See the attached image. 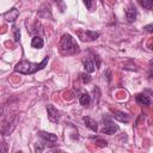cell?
Returning <instances> with one entry per match:
<instances>
[{
  "label": "cell",
  "mask_w": 153,
  "mask_h": 153,
  "mask_svg": "<svg viewBox=\"0 0 153 153\" xmlns=\"http://www.w3.org/2000/svg\"><path fill=\"white\" fill-rule=\"evenodd\" d=\"M49 61V56H45L41 62H37V63H33V62H30V61H26V60H23L20 62H18L14 67V72L17 73H20V74H25V75H29V74H33L41 69H43L47 63Z\"/></svg>",
  "instance_id": "obj_1"
},
{
  "label": "cell",
  "mask_w": 153,
  "mask_h": 153,
  "mask_svg": "<svg viewBox=\"0 0 153 153\" xmlns=\"http://www.w3.org/2000/svg\"><path fill=\"white\" fill-rule=\"evenodd\" d=\"M60 53L62 55H75L76 53H79V45L75 42V39L73 38L72 35L69 33H65L62 35L61 39H60Z\"/></svg>",
  "instance_id": "obj_2"
},
{
  "label": "cell",
  "mask_w": 153,
  "mask_h": 153,
  "mask_svg": "<svg viewBox=\"0 0 153 153\" xmlns=\"http://www.w3.org/2000/svg\"><path fill=\"white\" fill-rule=\"evenodd\" d=\"M103 128L100 129L102 134H108V135H112L118 130V126L114 123V121L111 120L110 116L108 115H103Z\"/></svg>",
  "instance_id": "obj_3"
},
{
  "label": "cell",
  "mask_w": 153,
  "mask_h": 153,
  "mask_svg": "<svg viewBox=\"0 0 153 153\" xmlns=\"http://www.w3.org/2000/svg\"><path fill=\"white\" fill-rule=\"evenodd\" d=\"M18 120H19V116L14 115L11 118H8V121H4L2 122V127H1L2 135H10L13 131V129L16 128V126L18 123Z\"/></svg>",
  "instance_id": "obj_4"
},
{
  "label": "cell",
  "mask_w": 153,
  "mask_h": 153,
  "mask_svg": "<svg viewBox=\"0 0 153 153\" xmlns=\"http://www.w3.org/2000/svg\"><path fill=\"white\" fill-rule=\"evenodd\" d=\"M78 36L82 42H92L96 41L100 33L97 31H92V30H78Z\"/></svg>",
  "instance_id": "obj_5"
},
{
  "label": "cell",
  "mask_w": 153,
  "mask_h": 153,
  "mask_svg": "<svg viewBox=\"0 0 153 153\" xmlns=\"http://www.w3.org/2000/svg\"><path fill=\"white\" fill-rule=\"evenodd\" d=\"M47 114H48V118L51 121V122H57L59 118H60V111L53 105V104H48L47 105Z\"/></svg>",
  "instance_id": "obj_6"
},
{
  "label": "cell",
  "mask_w": 153,
  "mask_h": 153,
  "mask_svg": "<svg viewBox=\"0 0 153 153\" xmlns=\"http://www.w3.org/2000/svg\"><path fill=\"white\" fill-rule=\"evenodd\" d=\"M18 16H19V11H18L16 7H12L11 10H8L7 12H5V13L2 14V17H4L8 23H13V22L18 18Z\"/></svg>",
  "instance_id": "obj_7"
},
{
  "label": "cell",
  "mask_w": 153,
  "mask_h": 153,
  "mask_svg": "<svg viewBox=\"0 0 153 153\" xmlns=\"http://www.w3.org/2000/svg\"><path fill=\"white\" fill-rule=\"evenodd\" d=\"M126 18L129 23L134 22L136 19V8L133 4H129L127 7H126Z\"/></svg>",
  "instance_id": "obj_8"
},
{
  "label": "cell",
  "mask_w": 153,
  "mask_h": 153,
  "mask_svg": "<svg viewBox=\"0 0 153 153\" xmlns=\"http://www.w3.org/2000/svg\"><path fill=\"white\" fill-rule=\"evenodd\" d=\"M112 117H114L115 120L120 121V122H123V123H128V122L130 121L129 114H127V112H124V111H121V110H115Z\"/></svg>",
  "instance_id": "obj_9"
},
{
  "label": "cell",
  "mask_w": 153,
  "mask_h": 153,
  "mask_svg": "<svg viewBox=\"0 0 153 153\" xmlns=\"http://www.w3.org/2000/svg\"><path fill=\"white\" fill-rule=\"evenodd\" d=\"M82 120H84V123L86 124L87 128H90L92 131H98V123L93 118H91L88 116H85Z\"/></svg>",
  "instance_id": "obj_10"
},
{
  "label": "cell",
  "mask_w": 153,
  "mask_h": 153,
  "mask_svg": "<svg viewBox=\"0 0 153 153\" xmlns=\"http://www.w3.org/2000/svg\"><path fill=\"white\" fill-rule=\"evenodd\" d=\"M38 135H39L43 140H45V141H48V142H51V143H55V142L57 141V136H56L55 134H53V133L38 131Z\"/></svg>",
  "instance_id": "obj_11"
},
{
  "label": "cell",
  "mask_w": 153,
  "mask_h": 153,
  "mask_svg": "<svg viewBox=\"0 0 153 153\" xmlns=\"http://www.w3.org/2000/svg\"><path fill=\"white\" fill-rule=\"evenodd\" d=\"M96 66L97 65L94 63V61L91 57H86V60H84V68H85L86 72H88V73L94 72L96 71Z\"/></svg>",
  "instance_id": "obj_12"
},
{
  "label": "cell",
  "mask_w": 153,
  "mask_h": 153,
  "mask_svg": "<svg viewBox=\"0 0 153 153\" xmlns=\"http://www.w3.org/2000/svg\"><path fill=\"white\" fill-rule=\"evenodd\" d=\"M43 45H44V41H43V38L41 36L36 35V36L32 37V39H31V47L32 48L41 49V48H43Z\"/></svg>",
  "instance_id": "obj_13"
},
{
  "label": "cell",
  "mask_w": 153,
  "mask_h": 153,
  "mask_svg": "<svg viewBox=\"0 0 153 153\" xmlns=\"http://www.w3.org/2000/svg\"><path fill=\"white\" fill-rule=\"evenodd\" d=\"M135 100L140 104V105H149L151 104V99L148 98V96L143 94V93H137L135 96Z\"/></svg>",
  "instance_id": "obj_14"
},
{
  "label": "cell",
  "mask_w": 153,
  "mask_h": 153,
  "mask_svg": "<svg viewBox=\"0 0 153 153\" xmlns=\"http://www.w3.org/2000/svg\"><path fill=\"white\" fill-rule=\"evenodd\" d=\"M79 102H80V104H81L82 106L88 108L90 104H91V97H90V94H88L87 92H86V93H82V94L79 97Z\"/></svg>",
  "instance_id": "obj_15"
},
{
  "label": "cell",
  "mask_w": 153,
  "mask_h": 153,
  "mask_svg": "<svg viewBox=\"0 0 153 153\" xmlns=\"http://www.w3.org/2000/svg\"><path fill=\"white\" fill-rule=\"evenodd\" d=\"M82 1H84V4H85L86 8H87L90 12H92V11L96 10V1H94V0H82Z\"/></svg>",
  "instance_id": "obj_16"
},
{
  "label": "cell",
  "mask_w": 153,
  "mask_h": 153,
  "mask_svg": "<svg viewBox=\"0 0 153 153\" xmlns=\"http://www.w3.org/2000/svg\"><path fill=\"white\" fill-rule=\"evenodd\" d=\"M139 2L146 10H152V7H153V0H139Z\"/></svg>",
  "instance_id": "obj_17"
},
{
  "label": "cell",
  "mask_w": 153,
  "mask_h": 153,
  "mask_svg": "<svg viewBox=\"0 0 153 153\" xmlns=\"http://www.w3.org/2000/svg\"><path fill=\"white\" fill-rule=\"evenodd\" d=\"M12 31H13V37H14V41L16 42H19L20 39V30L17 27V26H12Z\"/></svg>",
  "instance_id": "obj_18"
},
{
  "label": "cell",
  "mask_w": 153,
  "mask_h": 153,
  "mask_svg": "<svg viewBox=\"0 0 153 153\" xmlns=\"http://www.w3.org/2000/svg\"><path fill=\"white\" fill-rule=\"evenodd\" d=\"M80 76H81V79H82L84 82H90V80H91V78H90L88 74H80Z\"/></svg>",
  "instance_id": "obj_19"
},
{
  "label": "cell",
  "mask_w": 153,
  "mask_h": 153,
  "mask_svg": "<svg viewBox=\"0 0 153 153\" xmlns=\"http://www.w3.org/2000/svg\"><path fill=\"white\" fill-rule=\"evenodd\" d=\"M143 29H145V31H147V32H153V24H148V25H146Z\"/></svg>",
  "instance_id": "obj_20"
},
{
  "label": "cell",
  "mask_w": 153,
  "mask_h": 153,
  "mask_svg": "<svg viewBox=\"0 0 153 153\" xmlns=\"http://www.w3.org/2000/svg\"><path fill=\"white\" fill-rule=\"evenodd\" d=\"M1 146H2V147H1V152H2V153H6V152H7L6 143H5V142H2V143H1Z\"/></svg>",
  "instance_id": "obj_21"
},
{
  "label": "cell",
  "mask_w": 153,
  "mask_h": 153,
  "mask_svg": "<svg viewBox=\"0 0 153 153\" xmlns=\"http://www.w3.org/2000/svg\"><path fill=\"white\" fill-rule=\"evenodd\" d=\"M54 2H61V0H53Z\"/></svg>",
  "instance_id": "obj_22"
},
{
  "label": "cell",
  "mask_w": 153,
  "mask_h": 153,
  "mask_svg": "<svg viewBox=\"0 0 153 153\" xmlns=\"http://www.w3.org/2000/svg\"><path fill=\"white\" fill-rule=\"evenodd\" d=\"M151 49H152V50H153V44H152V47H151Z\"/></svg>",
  "instance_id": "obj_23"
}]
</instances>
